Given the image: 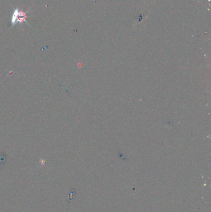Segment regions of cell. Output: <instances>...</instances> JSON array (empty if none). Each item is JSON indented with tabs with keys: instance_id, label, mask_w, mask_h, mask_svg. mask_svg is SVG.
Wrapping results in <instances>:
<instances>
[{
	"instance_id": "cell-1",
	"label": "cell",
	"mask_w": 211,
	"mask_h": 212,
	"mask_svg": "<svg viewBox=\"0 0 211 212\" xmlns=\"http://www.w3.org/2000/svg\"><path fill=\"white\" fill-rule=\"evenodd\" d=\"M27 13L19 8H15L14 10L11 18V26H14L17 24H22L23 22L28 23L27 21Z\"/></svg>"
}]
</instances>
